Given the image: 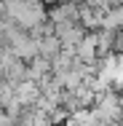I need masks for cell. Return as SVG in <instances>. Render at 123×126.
Here are the masks:
<instances>
[{
  "label": "cell",
  "mask_w": 123,
  "mask_h": 126,
  "mask_svg": "<svg viewBox=\"0 0 123 126\" xmlns=\"http://www.w3.org/2000/svg\"><path fill=\"white\" fill-rule=\"evenodd\" d=\"M94 110H96L102 126L121 124V121H123V102H121V94L102 91V94H99V99H96V105H94Z\"/></svg>",
  "instance_id": "cell-2"
},
{
  "label": "cell",
  "mask_w": 123,
  "mask_h": 126,
  "mask_svg": "<svg viewBox=\"0 0 123 126\" xmlns=\"http://www.w3.org/2000/svg\"><path fill=\"white\" fill-rule=\"evenodd\" d=\"M5 48H11L22 62H32V59H38L40 56V46H38V40L29 35V32H24V30H16L11 38H8V43H5Z\"/></svg>",
  "instance_id": "cell-4"
},
{
  "label": "cell",
  "mask_w": 123,
  "mask_h": 126,
  "mask_svg": "<svg viewBox=\"0 0 123 126\" xmlns=\"http://www.w3.org/2000/svg\"><path fill=\"white\" fill-rule=\"evenodd\" d=\"M5 16L24 32H32L40 24L48 22V8L43 0H8L5 3Z\"/></svg>",
  "instance_id": "cell-1"
},
{
  "label": "cell",
  "mask_w": 123,
  "mask_h": 126,
  "mask_svg": "<svg viewBox=\"0 0 123 126\" xmlns=\"http://www.w3.org/2000/svg\"><path fill=\"white\" fill-rule=\"evenodd\" d=\"M75 56H78V62H80V64L99 67L102 54H99V35H96V32H88V35L80 40V46L75 48Z\"/></svg>",
  "instance_id": "cell-5"
},
{
  "label": "cell",
  "mask_w": 123,
  "mask_h": 126,
  "mask_svg": "<svg viewBox=\"0 0 123 126\" xmlns=\"http://www.w3.org/2000/svg\"><path fill=\"white\" fill-rule=\"evenodd\" d=\"M0 73H3V80L5 83H24L27 80V62H22L16 54L5 46H0Z\"/></svg>",
  "instance_id": "cell-3"
},
{
  "label": "cell",
  "mask_w": 123,
  "mask_h": 126,
  "mask_svg": "<svg viewBox=\"0 0 123 126\" xmlns=\"http://www.w3.org/2000/svg\"><path fill=\"white\" fill-rule=\"evenodd\" d=\"M72 121L78 126H102V121H99V115H96L94 107H83V110L72 113Z\"/></svg>",
  "instance_id": "cell-9"
},
{
  "label": "cell",
  "mask_w": 123,
  "mask_h": 126,
  "mask_svg": "<svg viewBox=\"0 0 123 126\" xmlns=\"http://www.w3.org/2000/svg\"><path fill=\"white\" fill-rule=\"evenodd\" d=\"M38 46H40V56H43V59H48V62H54V59L64 51L62 40L56 38V32H54V35H46L43 40H38Z\"/></svg>",
  "instance_id": "cell-8"
},
{
  "label": "cell",
  "mask_w": 123,
  "mask_h": 126,
  "mask_svg": "<svg viewBox=\"0 0 123 126\" xmlns=\"http://www.w3.org/2000/svg\"><path fill=\"white\" fill-rule=\"evenodd\" d=\"M40 97H43V91H40V86H38L35 80H24V83L16 86V99H19V105H22L24 110L35 107V105L40 102Z\"/></svg>",
  "instance_id": "cell-7"
},
{
  "label": "cell",
  "mask_w": 123,
  "mask_h": 126,
  "mask_svg": "<svg viewBox=\"0 0 123 126\" xmlns=\"http://www.w3.org/2000/svg\"><path fill=\"white\" fill-rule=\"evenodd\" d=\"M110 126H123V121H121V124H110Z\"/></svg>",
  "instance_id": "cell-10"
},
{
  "label": "cell",
  "mask_w": 123,
  "mask_h": 126,
  "mask_svg": "<svg viewBox=\"0 0 123 126\" xmlns=\"http://www.w3.org/2000/svg\"><path fill=\"white\" fill-rule=\"evenodd\" d=\"M56 30V38L62 40V46L64 48H78L80 46V40L88 35V30L83 24H78V22H70V24H59V27H54Z\"/></svg>",
  "instance_id": "cell-6"
}]
</instances>
